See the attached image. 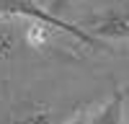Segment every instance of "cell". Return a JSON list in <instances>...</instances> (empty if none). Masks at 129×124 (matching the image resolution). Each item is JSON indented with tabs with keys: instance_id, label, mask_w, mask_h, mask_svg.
Segmentation results:
<instances>
[{
	"instance_id": "6da1fadb",
	"label": "cell",
	"mask_w": 129,
	"mask_h": 124,
	"mask_svg": "<svg viewBox=\"0 0 129 124\" xmlns=\"http://www.w3.org/2000/svg\"><path fill=\"white\" fill-rule=\"evenodd\" d=\"M0 13L3 16H21V18H26V21H39V23H44V26H49V28H59V31H67V34H72V36H78L80 41H85V44H98V39L95 36H90L88 31H83V28H78V26H72V23H67V21H62L59 16H54V13H49V10H44V8H39L34 0H0Z\"/></svg>"
},
{
	"instance_id": "7a4b0ae2",
	"label": "cell",
	"mask_w": 129,
	"mask_h": 124,
	"mask_svg": "<svg viewBox=\"0 0 129 124\" xmlns=\"http://www.w3.org/2000/svg\"><path fill=\"white\" fill-rule=\"evenodd\" d=\"M90 36H109V39H129V10L106 13L101 18L90 21Z\"/></svg>"
},
{
	"instance_id": "3957f363",
	"label": "cell",
	"mask_w": 129,
	"mask_h": 124,
	"mask_svg": "<svg viewBox=\"0 0 129 124\" xmlns=\"http://www.w3.org/2000/svg\"><path fill=\"white\" fill-rule=\"evenodd\" d=\"M124 116H126V93L116 90L85 124H124Z\"/></svg>"
},
{
	"instance_id": "277c9868",
	"label": "cell",
	"mask_w": 129,
	"mask_h": 124,
	"mask_svg": "<svg viewBox=\"0 0 129 124\" xmlns=\"http://www.w3.org/2000/svg\"><path fill=\"white\" fill-rule=\"evenodd\" d=\"M13 124H54V114L49 109H31L23 116H18Z\"/></svg>"
},
{
	"instance_id": "5b68a950",
	"label": "cell",
	"mask_w": 129,
	"mask_h": 124,
	"mask_svg": "<svg viewBox=\"0 0 129 124\" xmlns=\"http://www.w3.org/2000/svg\"><path fill=\"white\" fill-rule=\"evenodd\" d=\"M13 47H16L13 34H8V31H0V57H8Z\"/></svg>"
},
{
	"instance_id": "8992f818",
	"label": "cell",
	"mask_w": 129,
	"mask_h": 124,
	"mask_svg": "<svg viewBox=\"0 0 129 124\" xmlns=\"http://www.w3.org/2000/svg\"><path fill=\"white\" fill-rule=\"evenodd\" d=\"M75 3V0H49V13H59V10H64V8H70Z\"/></svg>"
},
{
	"instance_id": "52a82bcc",
	"label": "cell",
	"mask_w": 129,
	"mask_h": 124,
	"mask_svg": "<svg viewBox=\"0 0 129 124\" xmlns=\"http://www.w3.org/2000/svg\"><path fill=\"white\" fill-rule=\"evenodd\" d=\"M70 124H85V121H83V119H75V121H70Z\"/></svg>"
}]
</instances>
